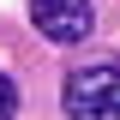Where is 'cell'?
<instances>
[{
  "label": "cell",
  "mask_w": 120,
  "mask_h": 120,
  "mask_svg": "<svg viewBox=\"0 0 120 120\" xmlns=\"http://www.w3.org/2000/svg\"><path fill=\"white\" fill-rule=\"evenodd\" d=\"M60 108H66V120H120V66L114 60L78 66L60 90Z\"/></svg>",
  "instance_id": "6da1fadb"
},
{
  "label": "cell",
  "mask_w": 120,
  "mask_h": 120,
  "mask_svg": "<svg viewBox=\"0 0 120 120\" xmlns=\"http://www.w3.org/2000/svg\"><path fill=\"white\" fill-rule=\"evenodd\" d=\"M30 18H36V30L48 42H84L96 30L90 0H30Z\"/></svg>",
  "instance_id": "7a4b0ae2"
},
{
  "label": "cell",
  "mask_w": 120,
  "mask_h": 120,
  "mask_svg": "<svg viewBox=\"0 0 120 120\" xmlns=\"http://www.w3.org/2000/svg\"><path fill=\"white\" fill-rule=\"evenodd\" d=\"M12 108H18V90H12V78L0 72V120H12Z\"/></svg>",
  "instance_id": "3957f363"
}]
</instances>
